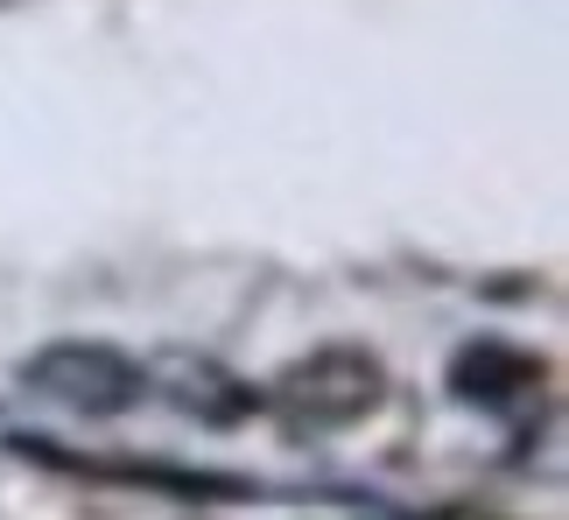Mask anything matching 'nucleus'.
Returning a JSON list of instances; mask_svg holds the SVG:
<instances>
[{
	"label": "nucleus",
	"instance_id": "f257e3e1",
	"mask_svg": "<svg viewBox=\"0 0 569 520\" xmlns=\"http://www.w3.org/2000/svg\"><path fill=\"white\" fill-rule=\"evenodd\" d=\"M373 401H380V366L366 352H317L274 387V408L289 416V429H345Z\"/></svg>",
	"mask_w": 569,
	"mask_h": 520
},
{
	"label": "nucleus",
	"instance_id": "f03ea898",
	"mask_svg": "<svg viewBox=\"0 0 569 520\" xmlns=\"http://www.w3.org/2000/svg\"><path fill=\"white\" fill-rule=\"evenodd\" d=\"M29 387L78 416H120L127 401H141V366L120 359L113 344H50L29 366Z\"/></svg>",
	"mask_w": 569,
	"mask_h": 520
}]
</instances>
